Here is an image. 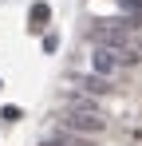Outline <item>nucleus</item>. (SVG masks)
Segmentation results:
<instances>
[{
    "instance_id": "9b49d317",
    "label": "nucleus",
    "mask_w": 142,
    "mask_h": 146,
    "mask_svg": "<svg viewBox=\"0 0 142 146\" xmlns=\"http://www.w3.org/2000/svg\"><path fill=\"white\" fill-rule=\"evenodd\" d=\"M0 87H4V83H0Z\"/></svg>"
},
{
    "instance_id": "6e6552de",
    "label": "nucleus",
    "mask_w": 142,
    "mask_h": 146,
    "mask_svg": "<svg viewBox=\"0 0 142 146\" xmlns=\"http://www.w3.org/2000/svg\"><path fill=\"white\" fill-rule=\"evenodd\" d=\"M0 119H8V122H20V119H24V111H20V107H4V111H0Z\"/></svg>"
},
{
    "instance_id": "39448f33",
    "label": "nucleus",
    "mask_w": 142,
    "mask_h": 146,
    "mask_svg": "<svg viewBox=\"0 0 142 146\" xmlns=\"http://www.w3.org/2000/svg\"><path fill=\"white\" fill-rule=\"evenodd\" d=\"M79 87H83L87 95H111V91H115L107 75H83V79H79Z\"/></svg>"
},
{
    "instance_id": "9d476101",
    "label": "nucleus",
    "mask_w": 142,
    "mask_h": 146,
    "mask_svg": "<svg viewBox=\"0 0 142 146\" xmlns=\"http://www.w3.org/2000/svg\"><path fill=\"white\" fill-rule=\"evenodd\" d=\"M55 48H59V36H55V32H47V36H44V51H47V55H51V51H55Z\"/></svg>"
},
{
    "instance_id": "f257e3e1",
    "label": "nucleus",
    "mask_w": 142,
    "mask_h": 146,
    "mask_svg": "<svg viewBox=\"0 0 142 146\" xmlns=\"http://www.w3.org/2000/svg\"><path fill=\"white\" fill-rule=\"evenodd\" d=\"M91 40L99 44V48L118 51V48H126V28H122V20H95Z\"/></svg>"
},
{
    "instance_id": "0eeeda50",
    "label": "nucleus",
    "mask_w": 142,
    "mask_h": 146,
    "mask_svg": "<svg viewBox=\"0 0 142 146\" xmlns=\"http://www.w3.org/2000/svg\"><path fill=\"white\" fill-rule=\"evenodd\" d=\"M67 111H91V115H103L99 111V103H95V95H67Z\"/></svg>"
},
{
    "instance_id": "1a4fd4ad",
    "label": "nucleus",
    "mask_w": 142,
    "mask_h": 146,
    "mask_svg": "<svg viewBox=\"0 0 142 146\" xmlns=\"http://www.w3.org/2000/svg\"><path fill=\"white\" fill-rule=\"evenodd\" d=\"M118 8L130 16V12H142V0H118Z\"/></svg>"
},
{
    "instance_id": "423d86ee",
    "label": "nucleus",
    "mask_w": 142,
    "mask_h": 146,
    "mask_svg": "<svg viewBox=\"0 0 142 146\" xmlns=\"http://www.w3.org/2000/svg\"><path fill=\"white\" fill-rule=\"evenodd\" d=\"M28 20H32V32H44L47 20H51V4L36 0V4H32V12H28Z\"/></svg>"
},
{
    "instance_id": "20e7f679",
    "label": "nucleus",
    "mask_w": 142,
    "mask_h": 146,
    "mask_svg": "<svg viewBox=\"0 0 142 146\" xmlns=\"http://www.w3.org/2000/svg\"><path fill=\"white\" fill-rule=\"evenodd\" d=\"M91 63H95V75H111V71L118 67V59H115V51H111V48H95Z\"/></svg>"
},
{
    "instance_id": "7ed1b4c3",
    "label": "nucleus",
    "mask_w": 142,
    "mask_h": 146,
    "mask_svg": "<svg viewBox=\"0 0 142 146\" xmlns=\"http://www.w3.org/2000/svg\"><path fill=\"white\" fill-rule=\"evenodd\" d=\"M40 146H95V142L87 134H75V130H63V126H59V130H51Z\"/></svg>"
},
{
    "instance_id": "f03ea898",
    "label": "nucleus",
    "mask_w": 142,
    "mask_h": 146,
    "mask_svg": "<svg viewBox=\"0 0 142 146\" xmlns=\"http://www.w3.org/2000/svg\"><path fill=\"white\" fill-rule=\"evenodd\" d=\"M63 130H75V134L95 138V134L107 130V119H103V115H91V111H67V115H63Z\"/></svg>"
}]
</instances>
